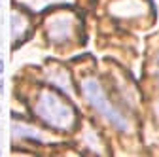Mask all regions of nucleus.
Returning a JSON list of instances; mask_svg holds the SVG:
<instances>
[{
  "label": "nucleus",
  "instance_id": "obj_1",
  "mask_svg": "<svg viewBox=\"0 0 159 157\" xmlns=\"http://www.w3.org/2000/svg\"><path fill=\"white\" fill-rule=\"evenodd\" d=\"M36 115L42 121H46L49 127L59 129V131H68L72 129L76 117H74V110L59 96L51 91H44L40 93L38 101H36Z\"/></svg>",
  "mask_w": 159,
  "mask_h": 157
},
{
  "label": "nucleus",
  "instance_id": "obj_2",
  "mask_svg": "<svg viewBox=\"0 0 159 157\" xmlns=\"http://www.w3.org/2000/svg\"><path fill=\"white\" fill-rule=\"evenodd\" d=\"M82 91H84V96L87 99V102L101 114L104 119L117 131H129V119L119 112L117 108L112 106V102L108 101V96L104 95L101 83L93 78H87L82 83Z\"/></svg>",
  "mask_w": 159,
  "mask_h": 157
},
{
  "label": "nucleus",
  "instance_id": "obj_3",
  "mask_svg": "<svg viewBox=\"0 0 159 157\" xmlns=\"http://www.w3.org/2000/svg\"><path fill=\"white\" fill-rule=\"evenodd\" d=\"M72 29L74 21L70 15H55L48 25V34L55 42H66L72 36Z\"/></svg>",
  "mask_w": 159,
  "mask_h": 157
},
{
  "label": "nucleus",
  "instance_id": "obj_4",
  "mask_svg": "<svg viewBox=\"0 0 159 157\" xmlns=\"http://www.w3.org/2000/svg\"><path fill=\"white\" fill-rule=\"evenodd\" d=\"M155 76H157V82H159V55L155 59Z\"/></svg>",
  "mask_w": 159,
  "mask_h": 157
},
{
  "label": "nucleus",
  "instance_id": "obj_5",
  "mask_svg": "<svg viewBox=\"0 0 159 157\" xmlns=\"http://www.w3.org/2000/svg\"><path fill=\"white\" fill-rule=\"evenodd\" d=\"M2 72H4V61L0 59V74H2Z\"/></svg>",
  "mask_w": 159,
  "mask_h": 157
},
{
  "label": "nucleus",
  "instance_id": "obj_6",
  "mask_svg": "<svg viewBox=\"0 0 159 157\" xmlns=\"http://www.w3.org/2000/svg\"><path fill=\"white\" fill-rule=\"evenodd\" d=\"M155 115H157V119H159V102L155 104Z\"/></svg>",
  "mask_w": 159,
  "mask_h": 157
},
{
  "label": "nucleus",
  "instance_id": "obj_7",
  "mask_svg": "<svg viewBox=\"0 0 159 157\" xmlns=\"http://www.w3.org/2000/svg\"><path fill=\"white\" fill-rule=\"evenodd\" d=\"M0 91H2V80H0Z\"/></svg>",
  "mask_w": 159,
  "mask_h": 157
}]
</instances>
